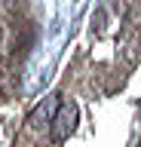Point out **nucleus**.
Listing matches in <instances>:
<instances>
[{"mask_svg":"<svg viewBox=\"0 0 141 147\" xmlns=\"http://www.w3.org/2000/svg\"><path fill=\"white\" fill-rule=\"evenodd\" d=\"M74 123H77V104L65 101V104H58L55 107V117H52V138H67L74 132Z\"/></svg>","mask_w":141,"mask_h":147,"instance_id":"obj_1","label":"nucleus"},{"mask_svg":"<svg viewBox=\"0 0 141 147\" xmlns=\"http://www.w3.org/2000/svg\"><path fill=\"white\" fill-rule=\"evenodd\" d=\"M58 107V101H46V104H40L34 113H31V126H43V119H52V110Z\"/></svg>","mask_w":141,"mask_h":147,"instance_id":"obj_2","label":"nucleus"}]
</instances>
